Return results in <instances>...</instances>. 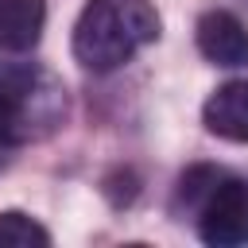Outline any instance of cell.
Masks as SVG:
<instances>
[{
  "label": "cell",
  "mask_w": 248,
  "mask_h": 248,
  "mask_svg": "<svg viewBox=\"0 0 248 248\" xmlns=\"http://www.w3.org/2000/svg\"><path fill=\"white\" fill-rule=\"evenodd\" d=\"M198 50L225 70H244L248 66V27L232 12H205L198 19Z\"/></svg>",
  "instance_id": "4"
},
{
  "label": "cell",
  "mask_w": 248,
  "mask_h": 248,
  "mask_svg": "<svg viewBox=\"0 0 248 248\" xmlns=\"http://www.w3.org/2000/svg\"><path fill=\"white\" fill-rule=\"evenodd\" d=\"M46 23V0H0V50L23 54L39 43Z\"/></svg>",
  "instance_id": "6"
},
{
  "label": "cell",
  "mask_w": 248,
  "mask_h": 248,
  "mask_svg": "<svg viewBox=\"0 0 248 248\" xmlns=\"http://www.w3.org/2000/svg\"><path fill=\"white\" fill-rule=\"evenodd\" d=\"M46 244H50V232L35 217H27L19 209L0 213V248H46Z\"/></svg>",
  "instance_id": "7"
},
{
  "label": "cell",
  "mask_w": 248,
  "mask_h": 248,
  "mask_svg": "<svg viewBox=\"0 0 248 248\" xmlns=\"http://www.w3.org/2000/svg\"><path fill=\"white\" fill-rule=\"evenodd\" d=\"M66 116V89L31 62H0V143H23L54 132Z\"/></svg>",
  "instance_id": "2"
},
{
  "label": "cell",
  "mask_w": 248,
  "mask_h": 248,
  "mask_svg": "<svg viewBox=\"0 0 248 248\" xmlns=\"http://www.w3.org/2000/svg\"><path fill=\"white\" fill-rule=\"evenodd\" d=\"M159 39V12L151 0H85L74 23V58L93 70L108 74L136 58V50Z\"/></svg>",
  "instance_id": "1"
},
{
  "label": "cell",
  "mask_w": 248,
  "mask_h": 248,
  "mask_svg": "<svg viewBox=\"0 0 248 248\" xmlns=\"http://www.w3.org/2000/svg\"><path fill=\"white\" fill-rule=\"evenodd\" d=\"M0 151H4V143H0Z\"/></svg>",
  "instance_id": "8"
},
{
  "label": "cell",
  "mask_w": 248,
  "mask_h": 248,
  "mask_svg": "<svg viewBox=\"0 0 248 248\" xmlns=\"http://www.w3.org/2000/svg\"><path fill=\"white\" fill-rule=\"evenodd\" d=\"M202 120L213 136L232 140V143H248V81H225L209 93Z\"/></svg>",
  "instance_id": "5"
},
{
  "label": "cell",
  "mask_w": 248,
  "mask_h": 248,
  "mask_svg": "<svg viewBox=\"0 0 248 248\" xmlns=\"http://www.w3.org/2000/svg\"><path fill=\"white\" fill-rule=\"evenodd\" d=\"M198 232L213 248L248 244V178H217L198 205Z\"/></svg>",
  "instance_id": "3"
}]
</instances>
